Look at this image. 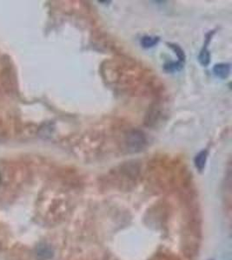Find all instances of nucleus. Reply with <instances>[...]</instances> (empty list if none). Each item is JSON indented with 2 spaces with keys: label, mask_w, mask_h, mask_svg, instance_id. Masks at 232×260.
Segmentation results:
<instances>
[{
  "label": "nucleus",
  "mask_w": 232,
  "mask_h": 260,
  "mask_svg": "<svg viewBox=\"0 0 232 260\" xmlns=\"http://www.w3.org/2000/svg\"><path fill=\"white\" fill-rule=\"evenodd\" d=\"M125 142L130 153L141 152L147 145V138L141 130L135 129L129 132Z\"/></svg>",
  "instance_id": "nucleus-1"
},
{
  "label": "nucleus",
  "mask_w": 232,
  "mask_h": 260,
  "mask_svg": "<svg viewBox=\"0 0 232 260\" xmlns=\"http://www.w3.org/2000/svg\"><path fill=\"white\" fill-rule=\"evenodd\" d=\"M214 33V30H212V31L207 33V35L206 37V41H205V44H204V47H202V50L200 51L199 56H198V61H199L201 65L205 66V67H207L210 64V62H211V54H210V51L208 50V47L209 44H210V42L212 40V36H213Z\"/></svg>",
  "instance_id": "nucleus-2"
},
{
  "label": "nucleus",
  "mask_w": 232,
  "mask_h": 260,
  "mask_svg": "<svg viewBox=\"0 0 232 260\" xmlns=\"http://www.w3.org/2000/svg\"><path fill=\"white\" fill-rule=\"evenodd\" d=\"M213 72L216 77H219L221 79H225L229 77L230 73V64L224 62L216 64L213 68Z\"/></svg>",
  "instance_id": "nucleus-3"
},
{
  "label": "nucleus",
  "mask_w": 232,
  "mask_h": 260,
  "mask_svg": "<svg viewBox=\"0 0 232 260\" xmlns=\"http://www.w3.org/2000/svg\"><path fill=\"white\" fill-rule=\"evenodd\" d=\"M208 158V150L200 151L198 154H196L195 159H194V163L196 169L199 172H202L205 168H206V161Z\"/></svg>",
  "instance_id": "nucleus-4"
},
{
  "label": "nucleus",
  "mask_w": 232,
  "mask_h": 260,
  "mask_svg": "<svg viewBox=\"0 0 232 260\" xmlns=\"http://www.w3.org/2000/svg\"><path fill=\"white\" fill-rule=\"evenodd\" d=\"M159 41H160V39L158 37L143 36V38H141V39H140V45H142V47L149 49V48L156 46Z\"/></svg>",
  "instance_id": "nucleus-5"
},
{
  "label": "nucleus",
  "mask_w": 232,
  "mask_h": 260,
  "mask_svg": "<svg viewBox=\"0 0 232 260\" xmlns=\"http://www.w3.org/2000/svg\"><path fill=\"white\" fill-rule=\"evenodd\" d=\"M169 47L171 48L173 50H174V52H175L176 55L178 56L179 57V61L182 63H185V51L183 50L180 46L179 45H176V44H167Z\"/></svg>",
  "instance_id": "nucleus-6"
},
{
  "label": "nucleus",
  "mask_w": 232,
  "mask_h": 260,
  "mask_svg": "<svg viewBox=\"0 0 232 260\" xmlns=\"http://www.w3.org/2000/svg\"><path fill=\"white\" fill-rule=\"evenodd\" d=\"M38 256H39L42 259H47L51 257L52 252H51V249L48 248L47 246L45 245H41L38 250Z\"/></svg>",
  "instance_id": "nucleus-7"
},
{
  "label": "nucleus",
  "mask_w": 232,
  "mask_h": 260,
  "mask_svg": "<svg viewBox=\"0 0 232 260\" xmlns=\"http://www.w3.org/2000/svg\"><path fill=\"white\" fill-rule=\"evenodd\" d=\"M184 67V63L182 62H168L164 64V70L168 72H173V71H179Z\"/></svg>",
  "instance_id": "nucleus-8"
},
{
  "label": "nucleus",
  "mask_w": 232,
  "mask_h": 260,
  "mask_svg": "<svg viewBox=\"0 0 232 260\" xmlns=\"http://www.w3.org/2000/svg\"><path fill=\"white\" fill-rule=\"evenodd\" d=\"M152 260H176L174 258H171V257H169V256H167L166 254H164V253H162V254H158L157 256H155L154 259Z\"/></svg>",
  "instance_id": "nucleus-9"
},
{
  "label": "nucleus",
  "mask_w": 232,
  "mask_h": 260,
  "mask_svg": "<svg viewBox=\"0 0 232 260\" xmlns=\"http://www.w3.org/2000/svg\"><path fill=\"white\" fill-rule=\"evenodd\" d=\"M1 180H2V178H1V175H0V184H1Z\"/></svg>",
  "instance_id": "nucleus-10"
}]
</instances>
